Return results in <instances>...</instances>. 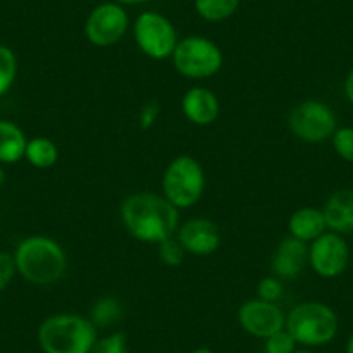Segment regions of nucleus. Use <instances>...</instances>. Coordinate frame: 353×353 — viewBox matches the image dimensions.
<instances>
[{
  "instance_id": "obj_1",
  "label": "nucleus",
  "mask_w": 353,
  "mask_h": 353,
  "mask_svg": "<svg viewBox=\"0 0 353 353\" xmlns=\"http://www.w3.org/2000/svg\"><path fill=\"white\" fill-rule=\"evenodd\" d=\"M121 222L132 237L142 243L159 244L173 237L181 225L179 208L163 194L135 192L128 196L120 210Z\"/></svg>"
},
{
  "instance_id": "obj_2",
  "label": "nucleus",
  "mask_w": 353,
  "mask_h": 353,
  "mask_svg": "<svg viewBox=\"0 0 353 353\" xmlns=\"http://www.w3.org/2000/svg\"><path fill=\"white\" fill-rule=\"evenodd\" d=\"M18 274L35 286H50L63 279L68 269L66 253L57 241L47 236H30L16 246Z\"/></svg>"
},
{
  "instance_id": "obj_3",
  "label": "nucleus",
  "mask_w": 353,
  "mask_h": 353,
  "mask_svg": "<svg viewBox=\"0 0 353 353\" xmlns=\"http://www.w3.org/2000/svg\"><path fill=\"white\" fill-rule=\"evenodd\" d=\"M37 339L43 353H90L97 341V331L90 319L56 314L40 324Z\"/></svg>"
},
{
  "instance_id": "obj_4",
  "label": "nucleus",
  "mask_w": 353,
  "mask_h": 353,
  "mask_svg": "<svg viewBox=\"0 0 353 353\" xmlns=\"http://www.w3.org/2000/svg\"><path fill=\"white\" fill-rule=\"evenodd\" d=\"M286 329L298 345L322 346L336 338L339 321L329 305L322 301H305L288 314Z\"/></svg>"
},
{
  "instance_id": "obj_5",
  "label": "nucleus",
  "mask_w": 353,
  "mask_h": 353,
  "mask_svg": "<svg viewBox=\"0 0 353 353\" xmlns=\"http://www.w3.org/2000/svg\"><path fill=\"white\" fill-rule=\"evenodd\" d=\"M205 170L192 156H176L163 173V196L175 208L185 210L194 206L205 192Z\"/></svg>"
},
{
  "instance_id": "obj_6",
  "label": "nucleus",
  "mask_w": 353,
  "mask_h": 353,
  "mask_svg": "<svg viewBox=\"0 0 353 353\" xmlns=\"http://www.w3.org/2000/svg\"><path fill=\"white\" fill-rule=\"evenodd\" d=\"M172 61L182 77L203 80L222 70L223 54L220 47L206 37H188L179 40Z\"/></svg>"
},
{
  "instance_id": "obj_7",
  "label": "nucleus",
  "mask_w": 353,
  "mask_h": 353,
  "mask_svg": "<svg viewBox=\"0 0 353 353\" xmlns=\"http://www.w3.org/2000/svg\"><path fill=\"white\" fill-rule=\"evenodd\" d=\"M135 43L148 57L156 61L172 57L179 37L168 18L154 11L142 12L134 25Z\"/></svg>"
},
{
  "instance_id": "obj_8",
  "label": "nucleus",
  "mask_w": 353,
  "mask_h": 353,
  "mask_svg": "<svg viewBox=\"0 0 353 353\" xmlns=\"http://www.w3.org/2000/svg\"><path fill=\"white\" fill-rule=\"evenodd\" d=\"M290 130L305 142H324L334 135L338 128L334 111L321 101H305L298 104L290 114Z\"/></svg>"
},
{
  "instance_id": "obj_9",
  "label": "nucleus",
  "mask_w": 353,
  "mask_h": 353,
  "mask_svg": "<svg viewBox=\"0 0 353 353\" xmlns=\"http://www.w3.org/2000/svg\"><path fill=\"white\" fill-rule=\"evenodd\" d=\"M128 30V14L117 2L94 8L85 21V37L92 46L111 47L120 42Z\"/></svg>"
},
{
  "instance_id": "obj_10",
  "label": "nucleus",
  "mask_w": 353,
  "mask_h": 353,
  "mask_svg": "<svg viewBox=\"0 0 353 353\" xmlns=\"http://www.w3.org/2000/svg\"><path fill=\"white\" fill-rule=\"evenodd\" d=\"M350 250L345 237L336 232H324L308 244V263L322 279H336L346 270Z\"/></svg>"
},
{
  "instance_id": "obj_11",
  "label": "nucleus",
  "mask_w": 353,
  "mask_h": 353,
  "mask_svg": "<svg viewBox=\"0 0 353 353\" xmlns=\"http://www.w3.org/2000/svg\"><path fill=\"white\" fill-rule=\"evenodd\" d=\"M237 321L248 334L261 339H267L274 332L286 327V315L277 303L263 301L260 298L244 301L237 312Z\"/></svg>"
},
{
  "instance_id": "obj_12",
  "label": "nucleus",
  "mask_w": 353,
  "mask_h": 353,
  "mask_svg": "<svg viewBox=\"0 0 353 353\" xmlns=\"http://www.w3.org/2000/svg\"><path fill=\"white\" fill-rule=\"evenodd\" d=\"M175 237L185 253L196 256H206L219 250L220 246V229L215 222L208 219H191L179 225Z\"/></svg>"
},
{
  "instance_id": "obj_13",
  "label": "nucleus",
  "mask_w": 353,
  "mask_h": 353,
  "mask_svg": "<svg viewBox=\"0 0 353 353\" xmlns=\"http://www.w3.org/2000/svg\"><path fill=\"white\" fill-rule=\"evenodd\" d=\"M308 263V244L294 237H286L272 254L270 269L279 279H296Z\"/></svg>"
},
{
  "instance_id": "obj_14",
  "label": "nucleus",
  "mask_w": 353,
  "mask_h": 353,
  "mask_svg": "<svg viewBox=\"0 0 353 353\" xmlns=\"http://www.w3.org/2000/svg\"><path fill=\"white\" fill-rule=\"evenodd\" d=\"M182 113L191 123L208 127L220 114V101L206 87H192L182 97Z\"/></svg>"
},
{
  "instance_id": "obj_15",
  "label": "nucleus",
  "mask_w": 353,
  "mask_h": 353,
  "mask_svg": "<svg viewBox=\"0 0 353 353\" xmlns=\"http://www.w3.org/2000/svg\"><path fill=\"white\" fill-rule=\"evenodd\" d=\"M327 230L336 234H353V189H339L325 201L324 208Z\"/></svg>"
},
{
  "instance_id": "obj_16",
  "label": "nucleus",
  "mask_w": 353,
  "mask_h": 353,
  "mask_svg": "<svg viewBox=\"0 0 353 353\" xmlns=\"http://www.w3.org/2000/svg\"><path fill=\"white\" fill-rule=\"evenodd\" d=\"M288 229H290L291 237L303 241L307 244L321 237L324 232H327L324 213H322V210L314 208V206H303V208L296 210L290 216Z\"/></svg>"
},
{
  "instance_id": "obj_17",
  "label": "nucleus",
  "mask_w": 353,
  "mask_h": 353,
  "mask_svg": "<svg viewBox=\"0 0 353 353\" xmlns=\"http://www.w3.org/2000/svg\"><path fill=\"white\" fill-rule=\"evenodd\" d=\"M28 139L23 128L11 120H0V165H12L25 158Z\"/></svg>"
},
{
  "instance_id": "obj_18",
  "label": "nucleus",
  "mask_w": 353,
  "mask_h": 353,
  "mask_svg": "<svg viewBox=\"0 0 353 353\" xmlns=\"http://www.w3.org/2000/svg\"><path fill=\"white\" fill-rule=\"evenodd\" d=\"M26 161L39 170L52 168L59 159V149L56 142L47 137H33L28 139L25 151Z\"/></svg>"
},
{
  "instance_id": "obj_19",
  "label": "nucleus",
  "mask_w": 353,
  "mask_h": 353,
  "mask_svg": "<svg viewBox=\"0 0 353 353\" xmlns=\"http://www.w3.org/2000/svg\"><path fill=\"white\" fill-rule=\"evenodd\" d=\"M239 4L241 0H196L194 8L205 21L220 23L234 16Z\"/></svg>"
},
{
  "instance_id": "obj_20",
  "label": "nucleus",
  "mask_w": 353,
  "mask_h": 353,
  "mask_svg": "<svg viewBox=\"0 0 353 353\" xmlns=\"http://www.w3.org/2000/svg\"><path fill=\"white\" fill-rule=\"evenodd\" d=\"M123 315L121 303L113 296H104L94 303L92 312H90V321L96 327H108L118 322Z\"/></svg>"
},
{
  "instance_id": "obj_21",
  "label": "nucleus",
  "mask_w": 353,
  "mask_h": 353,
  "mask_svg": "<svg viewBox=\"0 0 353 353\" xmlns=\"http://www.w3.org/2000/svg\"><path fill=\"white\" fill-rule=\"evenodd\" d=\"M18 77V59L11 47L0 43V97L11 90Z\"/></svg>"
},
{
  "instance_id": "obj_22",
  "label": "nucleus",
  "mask_w": 353,
  "mask_h": 353,
  "mask_svg": "<svg viewBox=\"0 0 353 353\" xmlns=\"http://www.w3.org/2000/svg\"><path fill=\"white\" fill-rule=\"evenodd\" d=\"M156 246H158V256L163 263L168 265V267H179V265H182V261L185 258V250L182 248V244L179 243V239L175 236L161 241Z\"/></svg>"
},
{
  "instance_id": "obj_23",
  "label": "nucleus",
  "mask_w": 353,
  "mask_h": 353,
  "mask_svg": "<svg viewBox=\"0 0 353 353\" xmlns=\"http://www.w3.org/2000/svg\"><path fill=\"white\" fill-rule=\"evenodd\" d=\"M331 142L339 158L348 163H353V127L336 128L334 135L331 137Z\"/></svg>"
},
{
  "instance_id": "obj_24",
  "label": "nucleus",
  "mask_w": 353,
  "mask_h": 353,
  "mask_svg": "<svg viewBox=\"0 0 353 353\" xmlns=\"http://www.w3.org/2000/svg\"><path fill=\"white\" fill-rule=\"evenodd\" d=\"M296 345L293 336L284 327L265 339V353H294Z\"/></svg>"
},
{
  "instance_id": "obj_25",
  "label": "nucleus",
  "mask_w": 353,
  "mask_h": 353,
  "mask_svg": "<svg viewBox=\"0 0 353 353\" xmlns=\"http://www.w3.org/2000/svg\"><path fill=\"white\" fill-rule=\"evenodd\" d=\"M283 293H284L283 283H281L279 277H276L274 274L272 276H267L263 277V279H260V283H258L256 286L258 298L263 301H270V303L279 301L281 298H283Z\"/></svg>"
},
{
  "instance_id": "obj_26",
  "label": "nucleus",
  "mask_w": 353,
  "mask_h": 353,
  "mask_svg": "<svg viewBox=\"0 0 353 353\" xmlns=\"http://www.w3.org/2000/svg\"><path fill=\"white\" fill-rule=\"evenodd\" d=\"M90 353H128L127 352V336L123 332H111L106 338L97 339Z\"/></svg>"
},
{
  "instance_id": "obj_27",
  "label": "nucleus",
  "mask_w": 353,
  "mask_h": 353,
  "mask_svg": "<svg viewBox=\"0 0 353 353\" xmlns=\"http://www.w3.org/2000/svg\"><path fill=\"white\" fill-rule=\"evenodd\" d=\"M16 274H18V269H16L14 254L0 251V291L8 290Z\"/></svg>"
},
{
  "instance_id": "obj_28",
  "label": "nucleus",
  "mask_w": 353,
  "mask_h": 353,
  "mask_svg": "<svg viewBox=\"0 0 353 353\" xmlns=\"http://www.w3.org/2000/svg\"><path fill=\"white\" fill-rule=\"evenodd\" d=\"M159 113H161V108H159L158 101H149L142 106L141 114H139V125H141L142 130H148L152 125L158 121Z\"/></svg>"
},
{
  "instance_id": "obj_29",
  "label": "nucleus",
  "mask_w": 353,
  "mask_h": 353,
  "mask_svg": "<svg viewBox=\"0 0 353 353\" xmlns=\"http://www.w3.org/2000/svg\"><path fill=\"white\" fill-rule=\"evenodd\" d=\"M343 88H345L346 99L353 104V70L346 74V80H345V85H343Z\"/></svg>"
},
{
  "instance_id": "obj_30",
  "label": "nucleus",
  "mask_w": 353,
  "mask_h": 353,
  "mask_svg": "<svg viewBox=\"0 0 353 353\" xmlns=\"http://www.w3.org/2000/svg\"><path fill=\"white\" fill-rule=\"evenodd\" d=\"M117 4L120 6H139V4H145V2H149V0H114Z\"/></svg>"
},
{
  "instance_id": "obj_31",
  "label": "nucleus",
  "mask_w": 353,
  "mask_h": 353,
  "mask_svg": "<svg viewBox=\"0 0 353 353\" xmlns=\"http://www.w3.org/2000/svg\"><path fill=\"white\" fill-rule=\"evenodd\" d=\"M346 353H353V332L348 338V341H346Z\"/></svg>"
},
{
  "instance_id": "obj_32",
  "label": "nucleus",
  "mask_w": 353,
  "mask_h": 353,
  "mask_svg": "<svg viewBox=\"0 0 353 353\" xmlns=\"http://www.w3.org/2000/svg\"><path fill=\"white\" fill-rule=\"evenodd\" d=\"M6 182V172H4V168H2V165H0V185L4 184Z\"/></svg>"
},
{
  "instance_id": "obj_33",
  "label": "nucleus",
  "mask_w": 353,
  "mask_h": 353,
  "mask_svg": "<svg viewBox=\"0 0 353 353\" xmlns=\"http://www.w3.org/2000/svg\"><path fill=\"white\" fill-rule=\"evenodd\" d=\"M191 353H213L212 350H208V348H198V350H194V352H191Z\"/></svg>"
},
{
  "instance_id": "obj_34",
  "label": "nucleus",
  "mask_w": 353,
  "mask_h": 353,
  "mask_svg": "<svg viewBox=\"0 0 353 353\" xmlns=\"http://www.w3.org/2000/svg\"><path fill=\"white\" fill-rule=\"evenodd\" d=\"M294 353H312L310 350H294Z\"/></svg>"
}]
</instances>
